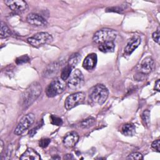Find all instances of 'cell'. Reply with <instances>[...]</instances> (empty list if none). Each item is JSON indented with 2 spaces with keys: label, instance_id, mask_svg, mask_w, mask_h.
<instances>
[{
  "label": "cell",
  "instance_id": "cell-1",
  "mask_svg": "<svg viewBox=\"0 0 160 160\" xmlns=\"http://www.w3.org/2000/svg\"><path fill=\"white\" fill-rule=\"evenodd\" d=\"M42 91L41 84L38 82L31 84L22 94V106L24 108H27L31 106L36 99L40 96Z\"/></svg>",
  "mask_w": 160,
  "mask_h": 160
},
{
  "label": "cell",
  "instance_id": "cell-2",
  "mask_svg": "<svg viewBox=\"0 0 160 160\" xmlns=\"http://www.w3.org/2000/svg\"><path fill=\"white\" fill-rule=\"evenodd\" d=\"M109 94L107 88L103 84H97L90 90L89 99L95 104L102 105L106 101Z\"/></svg>",
  "mask_w": 160,
  "mask_h": 160
},
{
  "label": "cell",
  "instance_id": "cell-3",
  "mask_svg": "<svg viewBox=\"0 0 160 160\" xmlns=\"http://www.w3.org/2000/svg\"><path fill=\"white\" fill-rule=\"evenodd\" d=\"M118 32L112 29L104 28L98 31L93 36L92 39L97 44L107 41H113L117 37Z\"/></svg>",
  "mask_w": 160,
  "mask_h": 160
},
{
  "label": "cell",
  "instance_id": "cell-4",
  "mask_svg": "<svg viewBox=\"0 0 160 160\" xmlns=\"http://www.w3.org/2000/svg\"><path fill=\"white\" fill-rule=\"evenodd\" d=\"M52 39V37L49 33L47 32H41L28 38L27 41L32 46L38 48L42 45L51 42Z\"/></svg>",
  "mask_w": 160,
  "mask_h": 160
},
{
  "label": "cell",
  "instance_id": "cell-5",
  "mask_svg": "<svg viewBox=\"0 0 160 160\" xmlns=\"http://www.w3.org/2000/svg\"><path fill=\"white\" fill-rule=\"evenodd\" d=\"M66 87L65 81L61 78H56L53 80L47 87L46 89V94L49 98H53L61 93H62Z\"/></svg>",
  "mask_w": 160,
  "mask_h": 160
},
{
  "label": "cell",
  "instance_id": "cell-6",
  "mask_svg": "<svg viewBox=\"0 0 160 160\" xmlns=\"http://www.w3.org/2000/svg\"><path fill=\"white\" fill-rule=\"evenodd\" d=\"M35 116L32 113H29L24 116L19 121L14 130V134L19 136L23 134L34 122Z\"/></svg>",
  "mask_w": 160,
  "mask_h": 160
},
{
  "label": "cell",
  "instance_id": "cell-7",
  "mask_svg": "<svg viewBox=\"0 0 160 160\" xmlns=\"http://www.w3.org/2000/svg\"><path fill=\"white\" fill-rule=\"evenodd\" d=\"M85 98L84 92H78L68 96L64 102V107L67 110H70L75 106L81 104Z\"/></svg>",
  "mask_w": 160,
  "mask_h": 160
},
{
  "label": "cell",
  "instance_id": "cell-8",
  "mask_svg": "<svg viewBox=\"0 0 160 160\" xmlns=\"http://www.w3.org/2000/svg\"><path fill=\"white\" fill-rule=\"evenodd\" d=\"M83 81L84 76L82 72L79 69H75L72 71L68 79V86L71 89H76L82 85Z\"/></svg>",
  "mask_w": 160,
  "mask_h": 160
},
{
  "label": "cell",
  "instance_id": "cell-9",
  "mask_svg": "<svg viewBox=\"0 0 160 160\" xmlns=\"http://www.w3.org/2000/svg\"><path fill=\"white\" fill-rule=\"evenodd\" d=\"M4 3L12 11L16 12H23L28 9V4L26 1L22 0H7Z\"/></svg>",
  "mask_w": 160,
  "mask_h": 160
},
{
  "label": "cell",
  "instance_id": "cell-10",
  "mask_svg": "<svg viewBox=\"0 0 160 160\" xmlns=\"http://www.w3.org/2000/svg\"><path fill=\"white\" fill-rule=\"evenodd\" d=\"M154 66V62L153 59L150 56H148L143 59L142 61L138 65L137 69L140 73L147 74L152 71Z\"/></svg>",
  "mask_w": 160,
  "mask_h": 160
},
{
  "label": "cell",
  "instance_id": "cell-11",
  "mask_svg": "<svg viewBox=\"0 0 160 160\" xmlns=\"http://www.w3.org/2000/svg\"><path fill=\"white\" fill-rule=\"evenodd\" d=\"M26 21L29 24L36 26L43 27L47 25V21L46 19L41 16L35 13H31L28 14L26 17Z\"/></svg>",
  "mask_w": 160,
  "mask_h": 160
},
{
  "label": "cell",
  "instance_id": "cell-12",
  "mask_svg": "<svg viewBox=\"0 0 160 160\" xmlns=\"http://www.w3.org/2000/svg\"><path fill=\"white\" fill-rule=\"evenodd\" d=\"M79 136L77 132L72 131L68 132L63 139V143L66 148H71L74 147L78 142Z\"/></svg>",
  "mask_w": 160,
  "mask_h": 160
},
{
  "label": "cell",
  "instance_id": "cell-13",
  "mask_svg": "<svg viewBox=\"0 0 160 160\" xmlns=\"http://www.w3.org/2000/svg\"><path fill=\"white\" fill-rule=\"evenodd\" d=\"M97 55L95 53L88 54L82 62V67L86 70L93 69L97 64Z\"/></svg>",
  "mask_w": 160,
  "mask_h": 160
},
{
  "label": "cell",
  "instance_id": "cell-14",
  "mask_svg": "<svg viewBox=\"0 0 160 160\" xmlns=\"http://www.w3.org/2000/svg\"><path fill=\"white\" fill-rule=\"evenodd\" d=\"M141 39L138 36H134L129 40L125 48L124 51L127 54H131L140 44Z\"/></svg>",
  "mask_w": 160,
  "mask_h": 160
},
{
  "label": "cell",
  "instance_id": "cell-15",
  "mask_svg": "<svg viewBox=\"0 0 160 160\" xmlns=\"http://www.w3.org/2000/svg\"><path fill=\"white\" fill-rule=\"evenodd\" d=\"M59 69V64L58 62H51L44 69L43 76L46 78H52L58 73Z\"/></svg>",
  "mask_w": 160,
  "mask_h": 160
},
{
  "label": "cell",
  "instance_id": "cell-16",
  "mask_svg": "<svg viewBox=\"0 0 160 160\" xmlns=\"http://www.w3.org/2000/svg\"><path fill=\"white\" fill-rule=\"evenodd\" d=\"M40 159V155L32 148L27 149L20 157L21 160H39Z\"/></svg>",
  "mask_w": 160,
  "mask_h": 160
},
{
  "label": "cell",
  "instance_id": "cell-17",
  "mask_svg": "<svg viewBox=\"0 0 160 160\" xmlns=\"http://www.w3.org/2000/svg\"><path fill=\"white\" fill-rule=\"evenodd\" d=\"M121 132L125 136H133L136 132V128L132 123H126L122 126Z\"/></svg>",
  "mask_w": 160,
  "mask_h": 160
},
{
  "label": "cell",
  "instance_id": "cell-18",
  "mask_svg": "<svg viewBox=\"0 0 160 160\" xmlns=\"http://www.w3.org/2000/svg\"><path fill=\"white\" fill-rule=\"evenodd\" d=\"M115 45L113 41H107L99 44V49L103 52H112L114 50Z\"/></svg>",
  "mask_w": 160,
  "mask_h": 160
},
{
  "label": "cell",
  "instance_id": "cell-19",
  "mask_svg": "<svg viewBox=\"0 0 160 160\" xmlns=\"http://www.w3.org/2000/svg\"><path fill=\"white\" fill-rule=\"evenodd\" d=\"M81 59V56L79 53H74L72 54L68 61V65H69L72 68L75 67L79 62Z\"/></svg>",
  "mask_w": 160,
  "mask_h": 160
},
{
  "label": "cell",
  "instance_id": "cell-20",
  "mask_svg": "<svg viewBox=\"0 0 160 160\" xmlns=\"http://www.w3.org/2000/svg\"><path fill=\"white\" fill-rule=\"evenodd\" d=\"M72 68L69 65L66 66L62 69V71L61 73V78L64 81L68 80V79L69 78V76L72 72Z\"/></svg>",
  "mask_w": 160,
  "mask_h": 160
},
{
  "label": "cell",
  "instance_id": "cell-21",
  "mask_svg": "<svg viewBox=\"0 0 160 160\" xmlns=\"http://www.w3.org/2000/svg\"><path fill=\"white\" fill-rule=\"evenodd\" d=\"M11 35V31L8 27V26L4 22H1V34L0 37L1 38H4L9 36Z\"/></svg>",
  "mask_w": 160,
  "mask_h": 160
},
{
  "label": "cell",
  "instance_id": "cell-22",
  "mask_svg": "<svg viewBox=\"0 0 160 160\" xmlns=\"http://www.w3.org/2000/svg\"><path fill=\"white\" fill-rule=\"evenodd\" d=\"M95 122V119L92 117L88 118L80 122V126L82 128H88L92 126Z\"/></svg>",
  "mask_w": 160,
  "mask_h": 160
},
{
  "label": "cell",
  "instance_id": "cell-23",
  "mask_svg": "<svg viewBox=\"0 0 160 160\" xmlns=\"http://www.w3.org/2000/svg\"><path fill=\"white\" fill-rule=\"evenodd\" d=\"M142 121L146 127L149 126L150 125V112L148 110H145L142 112L141 114Z\"/></svg>",
  "mask_w": 160,
  "mask_h": 160
},
{
  "label": "cell",
  "instance_id": "cell-24",
  "mask_svg": "<svg viewBox=\"0 0 160 160\" xmlns=\"http://www.w3.org/2000/svg\"><path fill=\"white\" fill-rule=\"evenodd\" d=\"M143 159V156L142 155V154H141L140 152H132L131 154H130L128 157H127V159H137V160H141Z\"/></svg>",
  "mask_w": 160,
  "mask_h": 160
},
{
  "label": "cell",
  "instance_id": "cell-25",
  "mask_svg": "<svg viewBox=\"0 0 160 160\" xmlns=\"http://www.w3.org/2000/svg\"><path fill=\"white\" fill-rule=\"evenodd\" d=\"M51 122L52 124L54 125H56V126H61L62 123V119L57 116H53L52 115L51 116Z\"/></svg>",
  "mask_w": 160,
  "mask_h": 160
},
{
  "label": "cell",
  "instance_id": "cell-26",
  "mask_svg": "<svg viewBox=\"0 0 160 160\" xmlns=\"http://www.w3.org/2000/svg\"><path fill=\"white\" fill-rule=\"evenodd\" d=\"M50 142H51L50 139H48V138L41 139L39 142V145L40 147L44 148H46L49 145Z\"/></svg>",
  "mask_w": 160,
  "mask_h": 160
},
{
  "label": "cell",
  "instance_id": "cell-27",
  "mask_svg": "<svg viewBox=\"0 0 160 160\" xmlns=\"http://www.w3.org/2000/svg\"><path fill=\"white\" fill-rule=\"evenodd\" d=\"M29 60V57L27 55H24L22 56H21L18 58H17L16 59V63L19 64H22V63H24L28 62Z\"/></svg>",
  "mask_w": 160,
  "mask_h": 160
},
{
  "label": "cell",
  "instance_id": "cell-28",
  "mask_svg": "<svg viewBox=\"0 0 160 160\" xmlns=\"http://www.w3.org/2000/svg\"><path fill=\"white\" fill-rule=\"evenodd\" d=\"M152 38L153 39V40L157 42V43H159V28L158 27L157 30L152 33Z\"/></svg>",
  "mask_w": 160,
  "mask_h": 160
},
{
  "label": "cell",
  "instance_id": "cell-29",
  "mask_svg": "<svg viewBox=\"0 0 160 160\" xmlns=\"http://www.w3.org/2000/svg\"><path fill=\"white\" fill-rule=\"evenodd\" d=\"M159 144H160V142H159V139H157V140H155L154 141H153L151 144V147L155 149L156 151H157L158 152H159Z\"/></svg>",
  "mask_w": 160,
  "mask_h": 160
},
{
  "label": "cell",
  "instance_id": "cell-30",
  "mask_svg": "<svg viewBox=\"0 0 160 160\" xmlns=\"http://www.w3.org/2000/svg\"><path fill=\"white\" fill-rule=\"evenodd\" d=\"M159 84H160V81H159V79H158L156 81V82H155V87H154L155 89L157 90L158 91H159V89H160Z\"/></svg>",
  "mask_w": 160,
  "mask_h": 160
},
{
  "label": "cell",
  "instance_id": "cell-31",
  "mask_svg": "<svg viewBox=\"0 0 160 160\" xmlns=\"http://www.w3.org/2000/svg\"><path fill=\"white\" fill-rule=\"evenodd\" d=\"M3 145H4V144H3V142H2V140H1L0 141V147H1V150H0V152H1V153L2 152V149H3Z\"/></svg>",
  "mask_w": 160,
  "mask_h": 160
}]
</instances>
